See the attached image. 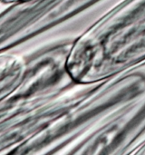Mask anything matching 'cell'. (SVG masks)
Instances as JSON below:
<instances>
[{"label":"cell","mask_w":145,"mask_h":155,"mask_svg":"<svg viewBox=\"0 0 145 155\" xmlns=\"http://www.w3.org/2000/svg\"><path fill=\"white\" fill-rule=\"evenodd\" d=\"M25 67L24 55L11 52L0 54V98L18 84L25 74Z\"/></svg>","instance_id":"4"},{"label":"cell","mask_w":145,"mask_h":155,"mask_svg":"<svg viewBox=\"0 0 145 155\" xmlns=\"http://www.w3.org/2000/svg\"><path fill=\"white\" fill-rule=\"evenodd\" d=\"M144 141L145 93L91 130L69 154H133Z\"/></svg>","instance_id":"3"},{"label":"cell","mask_w":145,"mask_h":155,"mask_svg":"<svg viewBox=\"0 0 145 155\" xmlns=\"http://www.w3.org/2000/svg\"><path fill=\"white\" fill-rule=\"evenodd\" d=\"M134 155H145V141L135 150L133 153Z\"/></svg>","instance_id":"5"},{"label":"cell","mask_w":145,"mask_h":155,"mask_svg":"<svg viewBox=\"0 0 145 155\" xmlns=\"http://www.w3.org/2000/svg\"><path fill=\"white\" fill-rule=\"evenodd\" d=\"M74 39L56 38L24 55L26 67L23 77L0 98V134L31 108L76 83L67 69Z\"/></svg>","instance_id":"2"},{"label":"cell","mask_w":145,"mask_h":155,"mask_svg":"<svg viewBox=\"0 0 145 155\" xmlns=\"http://www.w3.org/2000/svg\"><path fill=\"white\" fill-rule=\"evenodd\" d=\"M144 63H145V62H144Z\"/></svg>","instance_id":"7"},{"label":"cell","mask_w":145,"mask_h":155,"mask_svg":"<svg viewBox=\"0 0 145 155\" xmlns=\"http://www.w3.org/2000/svg\"><path fill=\"white\" fill-rule=\"evenodd\" d=\"M0 2H1V0H0Z\"/></svg>","instance_id":"6"},{"label":"cell","mask_w":145,"mask_h":155,"mask_svg":"<svg viewBox=\"0 0 145 155\" xmlns=\"http://www.w3.org/2000/svg\"><path fill=\"white\" fill-rule=\"evenodd\" d=\"M145 62V0H122L74 36L68 72L76 83H91Z\"/></svg>","instance_id":"1"}]
</instances>
